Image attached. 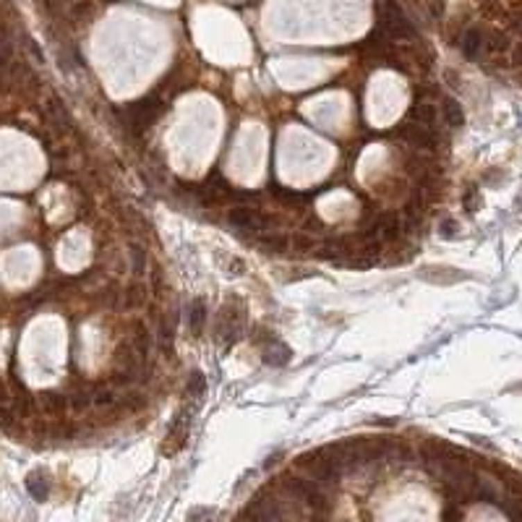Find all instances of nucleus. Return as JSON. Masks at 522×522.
Masks as SVG:
<instances>
[{"mask_svg": "<svg viewBox=\"0 0 522 522\" xmlns=\"http://www.w3.org/2000/svg\"><path fill=\"white\" fill-rule=\"evenodd\" d=\"M160 115H162V99L157 94H149L139 102H130L126 108L115 110V118L120 120V126L130 133H144Z\"/></svg>", "mask_w": 522, "mask_h": 522, "instance_id": "nucleus-1", "label": "nucleus"}, {"mask_svg": "<svg viewBox=\"0 0 522 522\" xmlns=\"http://www.w3.org/2000/svg\"><path fill=\"white\" fill-rule=\"evenodd\" d=\"M298 470H303L305 478L316 480V483H335L339 478L342 468L337 465V460L324 449H314V452H305L295 460Z\"/></svg>", "mask_w": 522, "mask_h": 522, "instance_id": "nucleus-2", "label": "nucleus"}, {"mask_svg": "<svg viewBox=\"0 0 522 522\" xmlns=\"http://www.w3.org/2000/svg\"><path fill=\"white\" fill-rule=\"evenodd\" d=\"M228 225L238 233H269L274 228V219L267 217L261 209L251 207V204H235L228 212Z\"/></svg>", "mask_w": 522, "mask_h": 522, "instance_id": "nucleus-3", "label": "nucleus"}, {"mask_svg": "<svg viewBox=\"0 0 522 522\" xmlns=\"http://www.w3.org/2000/svg\"><path fill=\"white\" fill-rule=\"evenodd\" d=\"M387 40H413L415 29L413 24L407 22V16L403 13V8L397 3H387L384 6V13H381V22L376 26Z\"/></svg>", "mask_w": 522, "mask_h": 522, "instance_id": "nucleus-4", "label": "nucleus"}, {"mask_svg": "<svg viewBox=\"0 0 522 522\" xmlns=\"http://www.w3.org/2000/svg\"><path fill=\"white\" fill-rule=\"evenodd\" d=\"M394 136H400L405 144H410L418 152H434L436 144H439V130L423 128L413 120H405L394 128Z\"/></svg>", "mask_w": 522, "mask_h": 522, "instance_id": "nucleus-5", "label": "nucleus"}, {"mask_svg": "<svg viewBox=\"0 0 522 522\" xmlns=\"http://www.w3.org/2000/svg\"><path fill=\"white\" fill-rule=\"evenodd\" d=\"M400 235H403V225H400V219L394 217V214H381V217H376L373 222H371L363 238L371 240V243H376V246H384V243L397 240Z\"/></svg>", "mask_w": 522, "mask_h": 522, "instance_id": "nucleus-6", "label": "nucleus"}, {"mask_svg": "<svg viewBox=\"0 0 522 522\" xmlns=\"http://www.w3.org/2000/svg\"><path fill=\"white\" fill-rule=\"evenodd\" d=\"M460 50H462V55H465L468 60L480 58V53H483V32L475 29V26L465 29V34L460 37Z\"/></svg>", "mask_w": 522, "mask_h": 522, "instance_id": "nucleus-7", "label": "nucleus"}, {"mask_svg": "<svg viewBox=\"0 0 522 522\" xmlns=\"http://www.w3.org/2000/svg\"><path fill=\"white\" fill-rule=\"evenodd\" d=\"M92 407H97V410H110V407H115L118 405V389L112 387V384H99V387H92Z\"/></svg>", "mask_w": 522, "mask_h": 522, "instance_id": "nucleus-8", "label": "nucleus"}, {"mask_svg": "<svg viewBox=\"0 0 522 522\" xmlns=\"http://www.w3.org/2000/svg\"><path fill=\"white\" fill-rule=\"evenodd\" d=\"M413 123H418V126H423V128H431L436 130V120H439V110L431 105V102H415L413 108H410V118Z\"/></svg>", "mask_w": 522, "mask_h": 522, "instance_id": "nucleus-9", "label": "nucleus"}, {"mask_svg": "<svg viewBox=\"0 0 522 522\" xmlns=\"http://www.w3.org/2000/svg\"><path fill=\"white\" fill-rule=\"evenodd\" d=\"M26 491L32 494L34 501H44L50 496V480H47L42 470H34V473L26 475Z\"/></svg>", "mask_w": 522, "mask_h": 522, "instance_id": "nucleus-10", "label": "nucleus"}, {"mask_svg": "<svg viewBox=\"0 0 522 522\" xmlns=\"http://www.w3.org/2000/svg\"><path fill=\"white\" fill-rule=\"evenodd\" d=\"M293 358V353H290V348H285L283 342H277V339H272V342H267V348H264V363L267 366H285L287 360Z\"/></svg>", "mask_w": 522, "mask_h": 522, "instance_id": "nucleus-11", "label": "nucleus"}, {"mask_svg": "<svg viewBox=\"0 0 522 522\" xmlns=\"http://www.w3.org/2000/svg\"><path fill=\"white\" fill-rule=\"evenodd\" d=\"M421 277L428 280V283H457V280H465L468 274L457 272V269H444V267H428V269H421Z\"/></svg>", "mask_w": 522, "mask_h": 522, "instance_id": "nucleus-12", "label": "nucleus"}, {"mask_svg": "<svg viewBox=\"0 0 522 522\" xmlns=\"http://www.w3.org/2000/svg\"><path fill=\"white\" fill-rule=\"evenodd\" d=\"M510 47H512V42H510V34H507V32L494 29V32L483 34V50H486V53L501 55V53H507Z\"/></svg>", "mask_w": 522, "mask_h": 522, "instance_id": "nucleus-13", "label": "nucleus"}, {"mask_svg": "<svg viewBox=\"0 0 522 522\" xmlns=\"http://www.w3.org/2000/svg\"><path fill=\"white\" fill-rule=\"evenodd\" d=\"M441 115H444L449 128H462V126H465V112H462L457 99L446 97L444 102H441Z\"/></svg>", "mask_w": 522, "mask_h": 522, "instance_id": "nucleus-14", "label": "nucleus"}, {"mask_svg": "<svg viewBox=\"0 0 522 522\" xmlns=\"http://www.w3.org/2000/svg\"><path fill=\"white\" fill-rule=\"evenodd\" d=\"M204 324H207V305H204V301H194L191 311H188V329H191V335L199 337Z\"/></svg>", "mask_w": 522, "mask_h": 522, "instance_id": "nucleus-15", "label": "nucleus"}, {"mask_svg": "<svg viewBox=\"0 0 522 522\" xmlns=\"http://www.w3.org/2000/svg\"><path fill=\"white\" fill-rule=\"evenodd\" d=\"M146 303V285L133 283L123 290V308H139Z\"/></svg>", "mask_w": 522, "mask_h": 522, "instance_id": "nucleus-16", "label": "nucleus"}, {"mask_svg": "<svg viewBox=\"0 0 522 522\" xmlns=\"http://www.w3.org/2000/svg\"><path fill=\"white\" fill-rule=\"evenodd\" d=\"M68 407L76 410V413H87L92 407V392L89 389H76L68 394Z\"/></svg>", "mask_w": 522, "mask_h": 522, "instance_id": "nucleus-17", "label": "nucleus"}, {"mask_svg": "<svg viewBox=\"0 0 522 522\" xmlns=\"http://www.w3.org/2000/svg\"><path fill=\"white\" fill-rule=\"evenodd\" d=\"M287 246H290V240L280 233H264V238H261V249L272 251V253H283Z\"/></svg>", "mask_w": 522, "mask_h": 522, "instance_id": "nucleus-18", "label": "nucleus"}, {"mask_svg": "<svg viewBox=\"0 0 522 522\" xmlns=\"http://www.w3.org/2000/svg\"><path fill=\"white\" fill-rule=\"evenodd\" d=\"M185 392H188V397H191V400H201V397H204V392H207L204 373L194 371V373H191V379H188V384H185Z\"/></svg>", "mask_w": 522, "mask_h": 522, "instance_id": "nucleus-19", "label": "nucleus"}, {"mask_svg": "<svg viewBox=\"0 0 522 522\" xmlns=\"http://www.w3.org/2000/svg\"><path fill=\"white\" fill-rule=\"evenodd\" d=\"M144 403H146V397L139 389H128L118 397V405H123L126 410H139V407H144Z\"/></svg>", "mask_w": 522, "mask_h": 522, "instance_id": "nucleus-20", "label": "nucleus"}, {"mask_svg": "<svg viewBox=\"0 0 522 522\" xmlns=\"http://www.w3.org/2000/svg\"><path fill=\"white\" fill-rule=\"evenodd\" d=\"M130 264H133V274L136 277H144V272H146V253H144L142 246H130Z\"/></svg>", "mask_w": 522, "mask_h": 522, "instance_id": "nucleus-21", "label": "nucleus"}, {"mask_svg": "<svg viewBox=\"0 0 522 522\" xmlns=\"http://www.w3.org/2000/svg\"><path fill=\"white\" fill-rule=\"evenodd\" d=\"M42 405H44V410H50V413H60L65 405H68V400H65L63 394H58V392H44Z\"/></svg>", "mask_w": 522, "mask_h": 522, "instance_id": "nucleus-22", "label": "nucleus"}, {"mask_svg": "<svg viewBox=\"0 0 522 522\" xmlns=\"http://www.w3.org/2000/svg\"><path fill=\"white\" fill-rule=\"evenodd\" d=\"M50 118H53L55 126H63V128L71 126V115L65 112V108L58 102V99H50Z\"/></svg>", "mask_w": 522, "mask_h": 522, "instance_id": "nucleus-23", "label": "nucleus"}, {"mask_svg": "<svg viewBox=\"0 0 522 522\" xmlns=\"http://www.w3.org/2000/svg\"><path fill=\"white\" fill-rule=\"evenodd\" d=\"M444 0H426V11L431 13L434 19H441L444 16Z\"/></svg>", "mask_w": 522, "mask_h": 522, "instance_id": "nucleus-24", "label": "nucleus"}, {"mask_svg": "<svg viewBox=\"0 0 522 522\" xmlns=\"http://www.w3.org/2000/svg\"><path fill=\"white\" fill-rule=\"evenodd\" d=\"M439 233H441L444 238H457V233H460V225H457L455 219H444V222H441V228H439Z\"/></svg>", "mask_w": 522, "mask_h": 522, "instance_id": "nucleus-25", "label": "nucleus"}, {"mask_svg": "<svg viewBox=\"0 0 522 522\" xmlns=\"http://www.w3.org/2000/svg\"><path fill=\"white\" fill-rule=\"evenodd\" d=\"M478 204H480L478 191H475V188H470L468 196H465V209H468V212H473V209H478Z\"/></svg>", "mask_w": 522, "mask_h": 522, "instance_id": "nucleus-26", "label": "nucleus"}, {"mask_svg": "<svg viewBox=\"0 0 522 522\" xmlns=\"http://www.w3.org/2000/svg\"><path fill=\"white\" fill-rule=\"evenodd\" d=\"M295 249H298V251H311V249H316V243L308 238V235H298V238H295Z\"/></svg>", "mask_w": 522, "mask_h": 522, "instance_id": "nucleus-27", "label": "nucleus"}, {"mask_svg": "<svg viewBox=\"0 0 522 522\" xmlns=\"http://www.w3.org/2000/svg\"><path fill=\"white\" fill-rule=\"evenodd\" d=\"M191 522H212V510H196V512H191Z\"/></svg>", "mask_w": 522, "mask_h": 522, "instance_id": "nucleus-28", "label": "nucleus"}, {"mask_svg": "<svg viewBox=\"0 0 522 522\" xmlns=\"http://www.w3.org/2000/svg\"><path fill=\"white\" fill-rule=\"evenodd\" d=\"M510 29L514 34H520L522 37V11H517L514 16H512V22H510Z\"/></svg>", "mask_w": 522, "mask_h": 522, "instance_id": "nucleus-29", "label": "nucleus"}, {"mask_svg": "<svg viewBox=\"0 0 522 522\" xmlns=\"http://www.w3.org/2000/svg\"><path fill=\"white\" fill-rule=\"evenodd\" d=\"M512 63H514V65H520V68H522V42L517 44L514 50H512Z\"/></svg>", "mask_w": 522, "mask_h": 522, "instance_id": "nucleus-30", "label": "nucleus"}, {"mask_svg": "<svg viewBox=\"0 0 522 522\" xmlns=\"http://www.w3.org/2000/svg\"><path fill=\"white\" fill-rule=\"evenodd\" d=\"M0 407H8V389L3 381H0Z\"/></svg>", "mask_w": 522, "mask_h": 522, "instance_id": "nucleus-31", "label": "nucleus"}, {"mask_svg": "<svg viewBox=\"0 0 522 522\" xmlns=\"http://www.w3.org/2000/svg\"><path fill=\"white\" fill-rule=\"evenodd\" d=\"M444 522H457V512L446 510V514H444Z\"/></svg>", "mask_w": 522, "mask_h": 522, "instance_id": "nucleus-32", "label": "nucleus"}]
</instances>
